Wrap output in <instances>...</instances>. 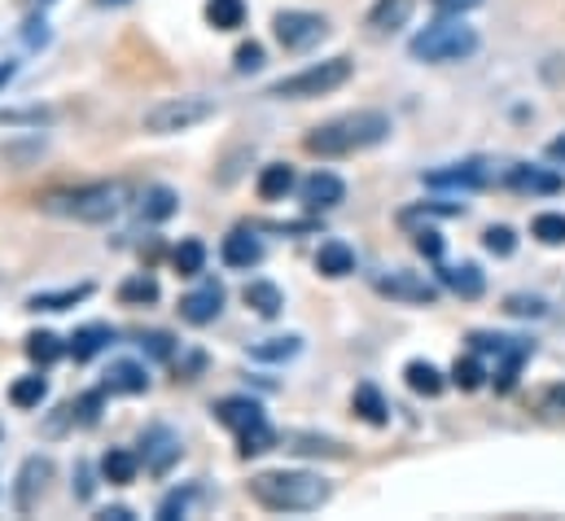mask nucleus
Instances as JSON below:
<instances>
[{
	"instance_id": "obj_34",
	"label": "nucleus",
	"mask_w": 565,
	"mask_h": 521,
	"mask_svg": "<svg viewBox=\"0 0 565 521\" xmlns=\"http://www.w3.org/2000/svg\"><path fill=\"white\" fill-rule=\"evenodd\" d=\"M44 398H49V382H44L40 373L18 378V382L9 386V403H13V407H40Z\"/></svg>"
},
{
	"instance_id": "obj_24",
	"label": "nucleus",
	"mask_w": 565,
	"mask_h": 521,
	"mask_svg": "<svg viewBox=\"0 0 565 521\" xmlns=\"http://www.w3.org/2000/svg\"><path fill=\"white\" fill-rule=\"evenodd\" d=\"M413 13H417V0H377V4L369 9V26H377V31H399V26H408Z\"/></svg>"
},
{
	"instance_id": "obj_11",
	"label": "nucleus",
	"mask_w": 565,
	"mask_h": 521,
	"mask_svg": "<svg viewBox=\"0 0 565 521\" xmlns=\"http://www.w3.org/2000/svg\"><path fill=\"white\" fill-rule=\"evenodd\" d=\"M224 311V285H215V280H206L202 289H193V294H184L180 298V320L184 325H211L215 316Z\"/></svg>"
},
{
	"instance_id": "obj_44",
	"label": "nucleus",
	"mask_w": 565,
	"mask_h": 521,
	"mask_svg": "<svg viewBox=\"0 0 565 521\" xmlns=\"http://www.w3.org/2000/svg\"><path fill=\"white\" fill-rule=\"evenodd\" d=\"M233 66H237L242 75H246V71H259V66H264V44H255V40L242 44V49L233 53Z\"/></svg>"
},
{
	"instance_id": "obj_17",
	"label": "nucleus",
	"mask_w": 565,
	"mask_h": 521,
	"mask_svg": "<svg viewBox=\"0 0 565 521\" xmlns=\"http://www.w3.org/2000/svg\"><path fill=\"white\" fill-rule=\"evenodd\" d=\"M145 386H149V373L137 360H115L106 369V382H102L106 394H145Z\"/></svg>"
},
{
	"instance_id": "obj_14",
	"label": "nucleus",
	"mask_w": 565,
	"mask_h": 521,
	"mask_svg": "<svg viewBox=\"0 0 565 521\" xmlns=\"http://www.w3.org/2000/svg\"><path fill=\"white\" fill-rule=\"evenodd\" d=\"M110 342H115V329L97 320V325H79V329L66 338V351L75 355V364H88V360H93V355H102Z\"/></svg>"
},
{
	"instance_id": "obj_56",
	"label": "nucleus",
	"mask_w": 565,
	"mask_h": 521,
	"mask_svg": "<svg viewBox=\"0 0 565 521\" xmlns=\"http://www.w3.org/2000/svg\"><path fill=\"white\" fill-rule=\"evenodd\" d=\"M40 4H53V0H40Z\"/></svg>"
},
{
	"instance_id": "obj_53",
	"label": "nucleus",
	"mask_w": 565,
	"mask_h": 521,
	"mask_svg": "<svg viewBox=\"0 0 565 521\" xmlns=\"http://www.w3.org/2000/svg\"><path fill=\"white\" fill-rule=\"evenodd\" d=\"M548 158H553V162H565V136H557V140L548 145Z\"/></svg>"
},
{
	"instance_id": "obj_3",
	"label": "nucleus",
	"mask_w": 565,
	"mask_h": 521,
	"mask_svg": "<svg viewBox=\"0 0 565 521\" xmlns=\"http://www.w3.org/2000/svg\"><path fill=\"white\" fill-rule=\"evenodd\" d=\"M128 206V184L124 180H93V184H75V189H53L40 198L44 215L57 220H75V224H110L119 220Z\"/></svg>"
},
{
	"instance_id": "obj_31",
	"label": "nucleus",
	"mask_w": 565,
	"mask_h": 521,
	"mask_svg": "<svg viewBox=\"0 0 565 521\" xmlns=\"http://www.w3.org/2000/svg\"><path fill=\"white\" fill-rule=\"evenodd\" d=\"M180 211V198L167 189V184H153V189H145L141 198V215L149 224H162V220H171Z\"/></svg>"
},
{
	"instance_id": "obj_38",
	"label": "nucleus",
	"mask_w": 565,
	"mask_h": 521,
	"mask_svg": "<svg viewBox=\"0 0 565 521\" xmlns=\"http://www.w3.org/2000/svg\"><path fill=\"white\" fill-rule=\"evenodd\" d=\"M531 233L544 242V246H565V215L562 211H544L531 220Z\"/></svg>"
},
{
	"instance_id": "obj_12",
	"label": "nucleus",
	"mask_w": 565,
	"mask_h": 521,
	"mask_svg": "<svg viewBox=\"0 0 565 521\" xmlns=\"http://www.w3.org/2000/svg\"><path fill=\"white\" fill-rule=\"evenodd\" d=\"M298 193H302V206H307V211H333V206L347 198V184H342L333 171H316V176H307V180L298 184Z\"/></svg>"
},
{
	"instance_id": "obj_55",
	"label": "nucleus",
	"mask_w": 565,
	"mask_h": 521,
	"mask_svg": "<svg viewBox=\"0 0 565 521\" xmlns=\"http://www.w3.org/2000/svg\"><path fill=\"white\" fill-rule=\"evenodd\" d=\"M97 4H128V0H97Z\"/></svg>"
},
{
	"instance_id": "obj_51",
	"label": "nucleus",
	"mask_w": 565,
	"mask_h": 521,
	"mask_svg": "<svg viewBox=\"0 0 565 521\" xmlns=\"http://www.w3.org/2000/svg\"><path fill=\"white\" fill-rule=\"evenodd\" d=\"M26 44L35 49V44H49V31H44V22H26Z\"/></svg>"
},
{
	"instance_id": "obj_41",
	"label": "nucleus",
	"mask_w": 565,
	"mask_h": 521,
	"mask_svg": "<svg viewBox=\"0 0 565 521\" xmlns=\"http://www.w3.org/2000/svg\"><path fill=\"white\" fill-rule=\"evenodd\" d=\"M504 311L509 316H535L540 320V316H548V302L540 294H509L504 298Z\"/></svg>"
},
{
	"instance_id": "obj_30",
	"label": "nucleus",
	"mask_w": 565,
	"mask_h": 521,
	"mask_svg": "<svg viewBox=\"0 0 565 521\" xmlns=\"http://www.w3.org/2000/svg\"><path fill=\"white\" fill-rule=\"evenodd\" d=\"M404 382H408V391L413 394H425V398H434V394H443V373L429 364V360H408V369H404Z\"/></svg>"
},
{
	"instance_id": "obj_2",
	"label": "nucleus",
	"mask_w": 565,
	"mask_h": 521,
	"mask_svg": "<svg viewBox=\"0 0 565 521\" xmlns=\"http://www.w3.org/2000/svg\"><path fill=\"white\" fill-rule=\"evenodd\" d=\"M386 136H391V115H382V110H351V115H338V119L307 131L302 149L316 153V158H351V153L377 149Z\"/></svg>"
},
{
	"instance_id": "obj_39",
	"label": "nucleus",
	"mask_w": 565,
	"mask_h": 521,
	"mask_svg": "<svg viewBox=\"0 0 565 521\" xmlns=\"http://www.w3.org/2000/svg\"><path fill=\"white\" fill-rule=\"evenodd\" d=\"M482 378H487V369L478 364V355H465V360H456V364H451V382H456L460 391H478V386H482Z\"/></svg>"
},
{
	"instance_id": "obj_8",
	"label": "nucleus",
	"mask_w": 565,
	"mask_h": 521,
	"mask_svg": "<svg viewBox=\"0 0 565 521\" xmlns=\"http://www.w3.org/2000/svg\"><path fill=\"white\" fill-rule=\"evenodd\" d=\"M373 289H377L382 298L408 302V307H434V302H438V285L417 276V272H386V276L373 280Z\"/></svg>"
},
{
	"instance_id": "obj_46",
	"label": "nucleus",
	"mask_w": 565,
	"mask_h": 521,
	"mask_svg": "<svg viewBox=\"0 0 565 521\" xmlns=\"http://www.w3.org/2000/svg\"><path fill=\"white\" fill-rule=\"evenodd\" d=\"M417 255H425V259H443V237L429 233V228H422V233H417Z\"/></svg>"
},
{
	"instance_id": "obj_27",
	"label": "nucleus",
	"mask_w": 565,
	"mask_h": 521,
	"mask_svg": "<svg viewBox=\"0 0 565 521\" xmlns=\"http://www.w3.org/2000/svg\"><path fill=\"white\" fill-rule=\"evenodd\" d=\"M255 189H259V198H264V202H281L285 193L294 189V167H285V162H268V167L259 171Z\"/></svg>"
},
{
	"instance_id": "obj_15",
	"label": "nucleus",
	"mask_w": 565,
	"mask_h": 521,
	"mask_svg": "<svg viewBox=\"0 0 565 521\" xmlns=\"http://www.w3.org/2000/svg\"><path fill=\"white\" fill-rule=\"evenodd\" d=\"M215 416H220V425H228L233 434H242V429L268 421L264 407H259L255 398H246V394H228V398H220V403H215Z\"/></svg>"
},
{
	"instance_id": "obj_9",
	"label": "nucleus",
	"mask_w": 565,
	"mask_h": 521,
	"mask_svg": "<svg viewBox=\"0 0 565 521\" xmlns=\"http://www.w3.org/2000/svg\"><path fill=\"white\" fill-rule=\"evenodd\" d=\"M53 478V460L49 456H26L22 469H18V487H13V504L18 513H31L35 509V496H44V482Z\"/></svg>"
},
{
	"instance_id": "obj_36",
	"label": "nucleus",
	"mask_w": 565,
	"mask_h": 521,
	"mask_svg": "<svg viewBox=\"0 0 565 521\" xmlns=\"http://www.w3.org/2000/svg\"><path fill=\"white\" fill-rule=\"evenodd\" d=\"M119 302H128V307H149V302H158V280L153 276H132V280H124L119 285Z\"/></svg>"
},
{
	"instance_id": "obj_18",
	"label": "nucleus",
	"mask_w": 565,
	"mask_h": 521,
	"mask_svg": "<svg viewBox=\"0 0 565 521\" xmlns=\"http://www.w3.org/2000/svg\"><path fill=\"white\" fill-rule=\"evenodd\" d=\"M84 298H93V285H66V289H40L26 298V311H66V307H79Z\"/></svg>"
},
{
	"instance_id": "obj_28",
	"label": "nucleus",
	"mask_w": 565,
	"mask_h": 521,
	"mask_svg": "<svg viewBox=\"0 0 565 521\" xmlns=\"http://www.w3.org/2000/svg\"><path fill=\"white\" fill-rule=\"evenodd\" d=\"M202 13H206V22H211L215 31H237V26H246V0H206Z\"/></svg>"
},
{
	"instance_id": "obj_13",
	"label": "nucleus",
	"mask_w": 565,
	"mask_h": 521,
	"mask_svg": "<svg viewBox=\"0 0 565 521\" xmlns=\"http://www.w3.org/2000/svg\"><path fill=\"white\" fill-rule=\"evenodd\" d=\"M141 447H145V469H149V474H167V469L180 460V438H175L167 425L145 429Z\"/></svg>"
},
{
	"instance_id": "obj_40",
	"label": "nucleus",
	"mask_w": 565,
	"mask_h": 521,
	"mask_svg": "<svg viewBox=\"0 0 565 521\" xmlns=\"http://www.w3.org/2000/svg\"><path fill=\"white\" fill-rule=\"evenodd\" d=\"M482 246H487L495 259H509V255L518 251V237H513V228L495 224V228H487V233H482Z\"/></svg>"
},
{
	"instance_id": "obj_54",
	"label": "nucleus",
	"mask_w": 565,
	"mask_h": 521,
	"mask_svg": "<svg viewBox=\"0 0 565 521\" xmlns=\"http://www.w3.org/2000/svg\"><path fill=\"white\" fill-rule=\"evenodd\" d=\"M13 75H18V62H0V88H4Z\"/></svg>"
},
{
	"instance_id": "obj_50",
	"label": "nucleus",
	"mask_w": 565,
	"mask_h": 521,
	"mask_svg": "<svg viewBox=\"0 0 565 521\" xmlns=\"http://www.w3.org/2000/svg\"><path fill=\"white\" fill-rule=\"evenodd\" d=\"M145 342H149V351H153L158 360H171V338H167V333H149Z\"/></svg>"
},
{
	"instance_id": "obj_5",
	"label": "nucleus",
	"mask_w": 565,
	"mask_h": 521,
	"mask_svg": "<svg viewBox=\"0 0 565 521\" xmlns=\"http://www.w3.org/2000/svg\"><path fill=\"white\" fill-rule=\"evenodd\" d=\"M351 75H355V62H351V57H324V62H311V66L285 75V79H277V84H268V97H277V102L324 97V93H338Z\"/></svg>"
},
{
	"instance_id": "obj_33",
	"label": "nucleus",
	"mask_w": 565,
	"mask_h": 521,
	"mask_svg": "<svg viewBox=\"0 0 565 521\" xmlns=\"http://www.w3.org/2000/svg\"><path fill=\"white\" fill-rule=\"evenodd\" d=\"M171 263H175L180 276H202V267H206V246H202L198 237H184V242L171 251Z\"/></svg>"
},
{
	"instance_id": "obj_45",
	"label": "nucleus",
	"mask_w": 565,
	"mask_h": 521,
	"mask_svg": "<svg viewBox=\"0 0 565 521\" xmlns=\"http://www.w3.org/2000/svg\"><path fill=\"white\" fill-rule=\"evenodd\" d=\"M482 0H434V13L438 18H465L469 9H478Z\"/></svg>"
},
{
	"instance_id": "obj_32",
	"label": "nucleus",
	"mask_w": 565,
	"mask_h": 521,
	"mask_svg": "<svg viewBox=\"0 0 565 521\" xmlns=\"http://www.w3.org/2000/svg\"><path fill=\"white\" fill-rule=\"evenodd\" d=\"M277 443H281V434H277L268 421H259V425H250V429L237 434V451H242V456H264V451H273Z\"/></svg>"
},
{
	"instance_id": "obj_37",
	"label": "nucleus",
	"mask_w": 565,
	"mask_h": 521,
	"mask_svg": "<svg viewBox=\"0 0 565 521\" xmlns=\"http://www.w3.org/2000/svg\"><path fill=\"white\" fill-rule=\"evenodd\" d=\"M355 412H360L369 425H386V421H391L386 398L373 391V386H360V391H355Z\"/></svg>"
},
{
	"instance_id": "obj_43",
	"label": "nucleus",
	"mask_w": 565,
	"mask_h": 521,
	"mask_svg": "<svg viewBox=\"0 0 565 521\" xmlns=\"http://www.w3.org/2000/svg\"><path fill=\"white\" fill-rule=\"evenodd\" d=\"M189 500H193V491H171L162 504H158V518L162 521H175L189 513Z\"/></svg>"
},
{
	"instance_id": "obj_6",
	"label": "nucleus",
	"mask_w": 565,
	"mask_h": 521,
	"mask_svg": "<svg viewBox=\"0 0 565 521\" xmlns=\"http://www.w3.org/2000/svg\"><path fill=\"white\" fill-rule=\"evenodd\" d=\"M215 110L220 106L211 97H167V102L145 110L141 124L153 136H175V131H189L198 128V124H206V119H215Z\"/></svg>"
},
{
	"instance_id": "obj_22",
	"label": "nucleus",
	"mask_w": 565,
	"mask_h": 521,
	"mask_svg": "<svg viewBox=\"0 0 565 521\" xmlns=\"http://www.w3.org/2000/svg\"><path fill=\"white\" fill-rule=\"evenodd\" d=\"M316 272H320V276H329V280L351 276V272H355V251H351L347 242H324V246H320V255H316Z\"/></svg>"
},
{
	"instance_id": "obj_29",
	"label": "nucleus",
	"mask_w": 565,
	"mask_h": 521,
	"mask_svg": "<svg viewBox=\"0 0 565 521\" xmlns=\"http://www.w3.org/2000/svg\"><path fill=\"white\" fill-rule=\"evenodd\" d=\"M298 351H302V338H298V333H285V338L255 342V347H250V360H259V364H285V360H294Z\"/></svg>"
},
{
	"instance_id": "obj_23",
	"label": "nucleus",
	"mask_w": 565,
	"mask_h": 521,
	"mask_svg": "<svg viewBox=\"0 0 565 521\" xmlns=\"http://www.w3.org/2000/svg\"><path fill=\"white\" fill-rule=\"evenodd\" d=\"M443 285H447L451 294H460V298H482L487 276H482L478 263H460V267H443Z\"/></svg>"
},
{
	"instance_id": "obj_35",
	"label": "nucleus",
	"mask_w": 565,
	"mask_h": 521,
	"mask_svg": "<svg viewBox=\"0 0 565 521\" xmlns=\"http://www.w3.org/2000/svg\"><path fill=\"white\" fill-rule=\"evenodd\" d=\"M62 355H66V347H62L57 333H31V338H26V360H35V364H57Z\"/></svg>"
},
{
	"instance_id": "obj_16",
	"label": "nucleus",
	"mask_w": 565,
	"mask_h": 521,
	"mask_svg": "<svg viewBox=\"0 0 565 521\" xmlns=\"http://www.w3.org/2000/svg\"><path fill=\"white\" fill-rule=\"evenodd\" d=\"M220 259L228 263V267H237V272H250V267H259L264 263V242L255 237V233H228L224 237V246H220Z\"/></svg>"
},
{
	"instance_id": "obj_25",
	"label": "nucleus",
	"mask_w": 565,
	"mask_h": 521,
	"mask_svg": "<svg viewBox=\"0 0 565 521\" xmlns=\"http://www.w3.org/2000/svg\"><path fill=\"white\" fill-rule=\"evenodd\" d=\"M535 355V342H526V338H518L504 355H500V373H495V391H513L518 386V373H522V364Z\"/></svg>"
},
{
	"instance_id": "obj_7",
	"label": "nucleus",
	"mask_w": 565,
	"mask_h": 521,
	"mask_svg": "<svg viewBox=\"0 0 565 521\" xmlns=\"http://www.w3.org/2000/svg\"><path fill=\"white\" fill-rule=\"evenodd\" d=\"M273 31H277L281 49H289V53H307L311 44H320V40L329 35V22H324L320 13H307V9H285V13H277Z\"/></svg>"
},
{
	"instance_id": "obj_42",
	"label": "nucleus",
	"mask_w": 565,
	"mask_h": 521,
	"mask_svg": "<svg viewBox=\"0 0 565 521\" xmlns=\"http://www.w3.org/2000/svg\"><path fill=\"white\" fill-rule=\"evenodd\" d=\"M469 342H473V351H478V355H495V360H500L518 338H504V333H473Z\"/></svg>"
},
{
	"instance_id": "obj_4",
	"label": "nucleus",
	"mask_w": 565,
	"mask_h": 521,
	"mask_svg": "<svg viewBox=\"0 0 565 521\" xmlns=\"http://www.w3.org/2000/svg\"><path fill=\"white\" fill-rule=\"evenodd\" d=\"M408 53L417 62H465V57L478 53V31L465 18H438V22H429L425 31L413 35Z\"/></svg>"
},
{
	"instance_id": "obj_48",
	"label": "nucleus",
	"mask_w": 565,
	"mask_h": 521,
	"mask_svg": "<svg viewBox=\"0 0 565 521\" xmlns=\"http://www.w3.org/2000/svg\"><path fill=\"white\" fill-rule=\"evenodd\" d=\"M93 487H97V482H93V469H88V465H75V496H79V500H93Z\"/></svg>"
},
{
	"instance_id": "obj_49",
	"label": "nucleus",
	"mask_w": 565,
	"mask_h": 521,
	"mask_svg": "<svg viewBox=\"0 0 565 521\" xmlns=\"http://www.w3.org/2000/svg\"><path fill=\"white\" fill-rule=\"evenodd\" d=\"M540 407H544V412H553V416H565V382L562 386H553V391H544Z\"/></svg>"
},
{
	"instance_id": "obj_47",
	"label": "nucleus",
	"mask_w": 565,
	"mask_h": 521,
	"mask_svg": "<svg viewBox=\"0 0 565 521\" xmlns=\"http://www.w3.org/2000/svg\"><path fill=\"white\" fill-rule=\"evenodd\" d=\"M49 115L44 110H0V124L9 128V124H44Z\"/></svg>"
},
{
	"instance_id": "obj_1",
	"label": "nucleus",
	"mask_w": 565,
	"mask_h": 521,
	"mask_svg": "<svg viewBox=\"0 0 565 521\" xmlns=\"http://www.w3.org/2000/svg\"><path fill=\"white\" fill-rule=\"evenodd\" d=\"M250 500L268 513H316L333 500V482L307 469H268L250 478Z\"/></svg>"
},
{
	"instance_id": "obj_20",
	"label": "nucleus",
	"mask_w": 565,
	"mask_h": 521,
	"mask_svg": "<svg viewBox=\"0 0 565 521\" xmlns=\"http://www.w3.org/2000/svg\"><path fill=\"white\" fill-rule=\"evenodd\" d=\"M242 298H246V307H250L255 316H264V320H277L285 307V294L273 280H250V285L242 289Z\"/></svg>"
},
{
	"instance_id": "obj_19",
	"label": "nucleus",
	"mask_w": 565,
	"mask_h": 521,
	"mask_svg": "<svg viewBox=\"0 0 565 521\" xmlns=\"http://www.w3.org/2000/svg\"><path fill=\"white\" fill-rule=\"evenodd\" d=\"M281 447L285 451H298V456H329V460H342V456H347V447H342L338 438H324V434H298V429L281 434Z\"/></svg>"
},
{
	"instance_id": "obj_26",
	"label": "nucleus",
	"mask_w": 565,
	"mask_h": 521,
	"mask_svg": "<svg viewBox=\"0 0 565 521\" xmlns=\"http://www.w3.org/2000/svg\"><path fill=\"white\" fill-rule=\"evenodd\" d=\"M137 469H141V460H137V451H128V447H115V451L102 456V474H106L110 487L137 482Z\"/></svg>"
},
{
	"instance_id": "obj_21",
	"label": "nucleus",
	"mask_w": 565,
	"mask_h": 521,
	"mask_svg": "<svg viewBox=\"0 0 565 521\" xmlns=\"http://www.w3.org/2000/svg\"><path fill=\"white\" fill-rule=\"evenodd\" d=\"M509 189H518V193H562V176L544 171V167H513Z\"/></svg>"
},
{
	"instance_id": "obj_10",
	"label": "nucleus",
	"mask_w": 565,
	"mask_h": 521,
	"mask_svg": "<svg viewBox=\"0 0 565 521\" xmlns=\"http://www.w3.org/2000/svg\"><path fill=\"white\" fill-rule=\"evenodd\" d=\"M487 180H491V171H487V162H482V158L451 162V167H438V171H429V176H425V184H429V189H482Z\"/></svg>"
},
{
	"instance_id": "obj_52",
	"label": "nucleus",
	"mask_w": 565,
	"mask_h": 521,
	"mask_svg": "<svg viewBox=\"0 0 565 521\" xmlns=\"http://www.w3.org/2000/svg\"><path fill=\"white\" fill-rule=\"evenodd\" d=\"M97 518H102V521H132V509H124V504H115V509H102Z\"/></svg>"
}]
</instances>
